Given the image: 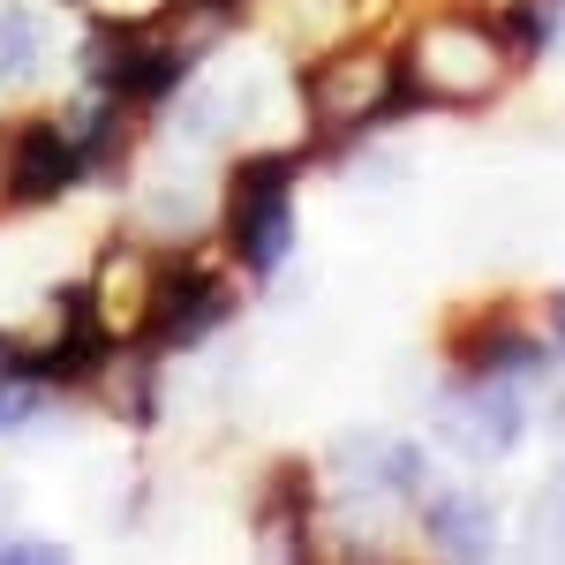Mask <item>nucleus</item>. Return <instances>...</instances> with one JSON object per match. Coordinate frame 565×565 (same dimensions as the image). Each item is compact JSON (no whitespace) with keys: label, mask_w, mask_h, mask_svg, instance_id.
I'll return each instance as SVG.
<instances>
[{"label":"nucleus","mask_w":565,"mask_h":565,"mask_svg":"<svg viewBox=\"0 0 565 565\" xmlns=\"http://www.w3.org/2000/svg\"><path fill=\"white\" fill-rule=\"evenodd\" d=\"M521 53L505 39L498 15L482 8H445V15H423L407 45H399V76L415 90V106H437V114H476L498 90L513 84Z\"/></svg>","instance_id":"1"},{"label":"nucleus","mask_w":565,"mask_h":565,"mask_svg":"<svg viewBox=\"0 0 565 565\" xmlns=\"http://www.w3.org/2000/svg\"><path fill=\"white\" fill-rule=\"evenodd\" d=\"M295 98H302V121L317 143H354L399 114H423L399 76V45L385 39H332L324 53H309Z\"/></svg>","instance_id":"2"},{"label":"nucleus","mask_w":565,"mask_h":565,"mask_svg":"<svg viewBox=\"0 0 565 565\" xmlns=\"http://www.w3.org/2000/svg\"><path fill=\"white\" fill-rule=\"evenodd\" d=\"M295 189H302V151H249L218 189V226L242 271L271 279L295 249Z\"/></svg>","instance_id":"3"},{"label":"nucleus","mask_w":565,"mask_h":565,"mask_svg":"<svg viewBox=\"0 0 565 565\" xmlns=\"http://www.w3.org/2000/svg\"><path fill=\"white\" fill-rule=\"evenodd\" d=\"M189 53L167 39V23H151V15H106L98 31L84 39V84L106 90V98H121L136 114H159L181 84H189Z\"/></svg>","instance_id":"4"},{"label":"nucleus","mask_w":565,"mask_h":565,"mask_svg":"<svg viewBox=\"0 0 565 565\" xmlns=\"http://www.w3.org/2000/svg\"><path fill=\"white\" fill-rule=\"evenodd\" d=\"M234 309H242V295H234V279H226V271H212V264H167L143 348L159 354V362H167V354H196L212 332L234 324Z\"/></svg>","instance_id":"5"},{"label":"nucleus","mask_w":565,"mask_h":565,"mask_svg":"<svg viewBox=\"0 0 565 565\" xmlns=\"http://www.w3.org/2000/svg\"><path fill=\"white\" fill-rule=\"evenodd\" d=\"M84 174L90 167L76 151V136H68V121H23L8 136V151H0V204L8 212H45Z\"/></svg>","instance_id":"6"},{"label":"nucleus","mask_w":565,"mask_h":565,"mask_svg":"<svg viewBox=\"0 0 565 565\" xmlns=\"http://www.w3.org/2000/svg\"><path fill=\"white\" fill-rule=\"evenodd\" d=\"M159 279H167V264L151 257L143 242H114V249L98 257V271L84 279V295H90V317L106 324L114 348H143L151 309H159Z\"/></svg>","instance_id":"7"},{"label":"nucleus","mask_w":565,"mask_h":565,"mask_svg":"<svg viewBox=\"0 0 565 565\" xmlns=\"http://www.w3.org/2000/svg\"><path fill=\"white\" fill-rule=\"evenodd\" d=\"M521 392L527 385H513V377H468V385H460V399H452L437 423H445V437H452L468 460H498V452H513V445H521V430H527Z\"/></svg>","instance_id":"8"},{"label":"nucleus","mask_w":565,"mask_h":565,"mask_svg":"<svg viewBox=\"0 0 565 565\" xmlns=\"http://www.w3.org/2000/svg\"><path fill=\"white\" fill-rule=\"evenodd\" d=\"M340 482L370 498H423L430 490V452L415 437H348L340 445Z\"/></svg>","instance_id":"9"},{"label":"nucleus","mask_w":565,"mask_h":565,"mask_svg":"<svg viewBox=\"0 0 565 565\" xmlns=\"http://www.w3.org/2000/svg\"><path fill=\"white\" fill-rule=\"evenodd\" d=\"M423 527L445 558H482L490 551V505L468 498V490H430L423 498Z\"/></svg>","instance_id":"10"},{"label":"nucleus","mask_w":565,"mask_h":565,"mask_svg":"<svg viewBox=\"0 0 565 565\" xmlns=\"http://www.w3.org/2000/svg\"><path fill=\"white\" fill-rule=\"evenodd\" d=\"M257 527L279 543V551H302L309 535V476L295 468V460H279L271 468V482H264V505H257Z\"/></svg>","instance_id":"11"},{"label":"nucleus","mask_w":565,"mask_h":565,"mask_svg":"<svg viewBox=\"0 0 565 565\" xmlns=\"http://www.w3.org/2000/svg\"><path fill=\"white\" fill-rule=\"evenodd\" d=\"M45 61V31L39 15H23V8H0V84H31Z\"/></svg>","instance_id":"12"},{"label":"nucleus","mask_w":565,"mask_h":565,"mask_svg":"<svg viewBox=\"0 0 565 565\" xmlns=\"http://www.w3.org/2000/svg\"><path fill=\"white\" fill-rule=\"evenodd\" d=\"M0 558H8V565H45V558H61V543H31V535H8V543H0Z\"/></svg>","instance_id":"13"},{"label":"nucleus","mask_w":565,"mask_h":565,"mask_svg":"<svg viewBox=\"0 0 565 565\" xmlns=\"http://www.w3.org/2000/svg\"><path fill=\"white\" fill-rule=\"evenodd\" d=\"M558 348H565V302H558Z\"/></svg>","instance_id":"14"},{"label":"nucleus","mask_w":565,"mask_h":565,"mask_svg":"<svg viewBox=\"0 0 565 565\" xmlns=\"http://www.w3.org/2000/svg\"><path fill=\"white\" fill-rule=\"evenodd\" d=\"M68 8H84V0H68Z\"/></svg>","instance_id":"15"}]
</instances>
